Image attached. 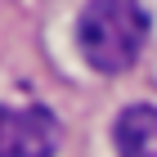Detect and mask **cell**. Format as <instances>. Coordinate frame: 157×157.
Masks as SVG:
<instances>
[{"label": "cell", "mask_w": 157, "mask_h": 157, "mask_svg": "<svg viewBox=\"0 0 157 157\" xmlns=\"http://www.w3.org/2000/svg\"><path fill=\"white\" fill-rule=\"evenodd\" d=\"M117 157H157V103H130L112 121Z\"/></svg>", "instance_id": "obj_3"}, {"label": "cell", "mask_w": 157, "mask_h": 157, "mask_svg": "<svg viewBox=\"0 0 157 157\" xmlns=\"http://www.w3.org/2000/svg\"><path fill=\"white\" fill-rule=\"evenodd\" d=\"M63 126L49 108H9L0 103V157H54Z\"/></svg>", "instance_id": "obj_2"}, {"label": "cell", "mask_w": 157, "mask_h": 157, "mask_svg": "<svg viewBox=\"0 0 157 157\" xmlns=\"http://www.w3.org/2000/svg\"><path fill=\"white\" fill-rule=\"evenodd\" d=\"M148 45V13L139 0H90L76 18V49L103 76L135 67Z\"/></svg>", "instance_id": "obj_1"}]
</instances>
